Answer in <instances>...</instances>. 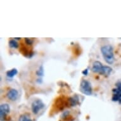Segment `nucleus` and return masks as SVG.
<instances>
[{
    "instance_id": "20e7f679",
    "label": "nucleus",
    "mask_w": 121,
    "mask_h": 121,
    "mask_svg": "<svg viewBox=\"0 0 121 121\" xmlns=\"http://www.w3.org/2000/svg\"><path fill=\"white\" fill-rule=\"evenodd\" d=\"M44 106H45L44 103L41 99H36L32 102V105H31L32 112L34 114H38L39 112L44 107Z\"/></svg>"
},
{
    "instance_id": "dca6fc26",
    "label": "nucleus",
    "mask_w": 121,
    "mask_h": 121,
    "mask_svg": "<svg viewBox=\"0 0 121 121\" xmlns=\"http://www.w3.org/2000/svg\"><path fill=\"white\" fill-rule=\"evenodd\" d=\"M69 112L65 111L64 113H63V114H62V117H67V115H69Z\"/></svg>"
},
{
    "instance_id": "f8f14e48",
    "label": "nucleus",
    "mask_w": 121,
    "mask_h": 121,
    "mask_svg": "<svg viewBox=\"0 0 121 121\" xmlns=\"http://www.w3.org/2000/svg\"><path fill=\"white\" fill-rule=\"evenodd\" d=\"M9 46H10V48H18L19 45H18V43L17 42V41H15V39H11L9 41Z\"/></svg>"
},
{
    "instance_id": "4468645a",
    "label": "nucleus",
    "mask_w": 121,
    "mask_h": 121,
    "mask_svg": "<svg viewBox=\"0 0 121 121\" xmlns=\"http://www.w3.org/2000/svg\"><path fill=\"white\" fill-rule=\"evenodd\" d=\"M25 42L28 45H32L33 43V40L29 38H25Z\"/></svg>"
},
{
    "instance_id": "f257e3e1",
    "label": "nucleus",
    "mask_w": 121,
    "mask_h": 121,
    "mask_svg": "<svg viewBox=\"0 0 121 121\" xmlns=\"http://www.w3.org/2000/svg\"><path fill=\"white\" fill-rule=\"evenodd\" d=\"M101 52L105 61L108 64L111 65L115 61L113 55V48L111 45H105L101 48Z\"/></svg>"
},
{
    "instance_id": "423d86ee",
    "label": "nucleus",
    "mask_w": 121,
    "mask_h": 121,
    "mask_svg": "<svg viewBox=\"0 0 121 121\" xmlns=\"http://www.w3.org/2000/svg\"><path fill=\"white\" fill-rule=\"evenodd\" d=\"M18 91L15 89H11L10 91H8L7 93L6 96L8 99L12 101H16L18 98Z\"/></svg>"
},
{
    "instance_id": "0eeeda50",
    "label": "nucleus",
    "mask_w": 121,
    "mask_h": 121,
    "mask_svg": "<svg viewBox=\"0 0 121 121\" xmlns=\"http://www.w3.org/2000/svg\"><path fill=\"white\" fill-rule=\"evenodd\" d=\"M103 65H102L101 62H98V61H95L93 62V66H92L91 70L95 73H98L101 74L102 70H103Z\"/></svg>"
},
{
    "instance_id": "9b49d317",
    "label": "nucleus",
    "mask_w": 121,
    "mask_h": 121,
    "mask_svg": "<svg viewBox=\"0 0 121 121\" xmlns=\"http://www.w3.org/2000/svg\"><path fill=\"white\" fill-rule=\"evenodd\" d=\"M36 75H38V78H39V79H42V78L44 76V68L43 66L41 65L39 67L38 70L36 71Z\"/></svg>"
},
{
    "instance_id": "f3484780",
    "label": "nucleus",
    "mask_w": 121,
    "mask_h": 121,
    "mask_svg": "<svg viewBox=\"0 0 121 121\" xmlns=\"http://www.w3.org/2000/svg\"><path fill=\"white\" fill-rule=\"evenodd\" d=\"M15 39H17V40H20V38H15Z\"/></svg>"
},
{
    "instance_id": "ddd939ff",
    "label": "nucleus",
    "mask_w": 121,
    "mask_h": 121,
    "mask_svg": "<svg viewBox=\"0 0 121 121\" xmlns=\"http://www.w3.org/2000/svg\"><path fill=\"white\" fill-rule=\"evenodd\" d=\"M19 121H32L30 117L27 115H20L19 118Z\"/></svg>"
},
{
    "instance_id": "39448f33",
    "label": "nucleus",
    "mask_w": 121,
    "mask_h": 121,
    "mask_svg": "<svg viewBox=\"0 0 121 121\" xmlns=\"http://www.w3.org/2000/svg\"><path fill=\"white\" fill-rule=\"evenodd\" d=\"M10 106L7 103H3L0 106V117L1 121H3L5 119V117L10 112Z\"/></svg>"
},
{
    "instance_id": "1a4fd4ad",
    "label": "nucleus",
    "mask_w": 121,
    "mask_h": 121,
    "mask_svg": "<svg viewBox=\"0 0 121 121\" xmlns=\"http://www.w3.org/2000/svg\"><path fill=\"white\" fill-rule=\"evenodd\" d=\"M112 72V69L110 67H109V66H103V70H102L101 74L106 75V76H108L109 75H110Z\"/></svg>"
},
{
    "instance_id": "7ed1b4c3",
    "label": "nucleus",
    "mask_w": 121,
    "mask_h": 121,
    "mask_svg": "<svg viewBox=\"0 0 121 121\" xmlns=\"http://www.w3.org/2000/svg\"><path fill=\"white\" fill-rule=\"evenodd\" d=\"M113 96L112 99L113 101H119L121 103V79L115 83V88L113 89Z\"/></svg>"
},
{
    "instance_id": "6e6552de",
    "label": "nucleus",
    "mask_w": 121,
    "mask_h": 121,
    "mask_svg": "<svg viewBox=\"0 0 121 121\" xmlns=\"http://www.w3.org/2000/svg\"><path fill=\"white\" fill-rule=\"evenodd\" d=\"M79 97L77 95H75L72 97L70 98L69 100L70 105L71 107H74L75 105H77L78 104H79Z\"/></svg>"
},
{
    "instance_id": "9d476101",
    "label": "nucleus",
    "mask_w": 121,
    "mask_h": 121,
    "mask_svg": "<svg viewBox=\"0 0 121 121\" xmlns=\"http://www.w3.org/2000/svg\"><path fill=\"white\" fill-rule=\"evenodd\" d=\"M17 73H18V70L16 69H12L6 72V75L8 78H13L14 76H15L17 74Z\"/></svg>"
},
{
    "instance_id": "f03ea898",
    "label": "nucleus",
    "mask_w": 121,
    "mask_h": 121,
    "mask_svg": "<svg viewBox=\"0 0 121 121\" xmlns=\"http://www.w3.org/2000/svg\"><path fill=\"white\" fill-rule=\"evenodd\" d=\"M80 91L82 93L85 95H91L93 90L91 83L87 80H82L80 84Z\"/></svg>"
},
{
    "instance_id": "2eb2a0df",
    "label": "nucleus",
    "mask_w": 121,
    "mask_h": 121,
    "mask_svg": "<svg viewBox=\"0 0 121 121\" xmlns=\"http://www.w3.org/2000/svg\"><path fill=\"white\" fill-rule=\"evenodd\" d=\"M88 71H89L88 69H84L83 71L82 72V73L84 75H87V74H88Z\"/></svg>"
}]
</instances>
